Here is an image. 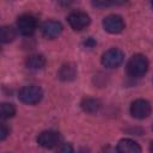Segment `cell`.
Wrapping results in <instances>:
<instances>
[{
    "instance_id": "18",
    "label": "cell",
    "mask_w": 153,
    "mask_h": 153,
    "mask_svg": "<svg viewBox=\"0 0 153 153\" xmlns=\"http://www.w3.org/2000/svg\"><path fill=\"white\" fill-rule=\"evenodd\" d=\"M96 44H97V42H96V39H94L93 37H87V38L84 41V45H85L86 48H93Z\"/></svg>"
},
{
    "instance_id": "20",
    "label": "cell",
    "mask_w": 153,
    "mask_h": 153,
    "mask_svg": "<svg viewBox=\"0 0 153 153\" xmlns=\"http://www.w3.org/2000/svg\"><path fill=\"white\" fill-rule=\"evenodd\" d=\"M151 6H152V8H153V1H152V2H151Z\"/></svg>"
},
{
    "instance_id": "12",
    "label": "cell",
    "mask_w": 153,
    "mask_h": 153,
    "mask_svg": "<svg viewBox=\"0 0 153 153\" xmlns=\"http://www.w3.org/2000/svg\"><path fill=\"white\" fill-rule=\"evenodd\" d=\"M75 76H76V67L73 63H66L59 71V78L62 81L74 80Z\"/></svg>"
},
{
    "instance_id": "2",
    "label": "cell",
    "mask_w": 153,
    "mask_h": 153,
    "mask_svg": "<svg viewBox=\"0 0 153 153\" xmlns=\"http://www.w3.org/2000/svg\"><path fill=\"white\" fill-rule=\"evenodd\" d=\"M43 97V91L36 85L24 86L18 92V98L22 103L25 104H37Z\"/></svg>"
},
{
    "instance_id": "16",
    "label": "cell",
    "mask_w": 153,
    "mask_h": 153,
    "mask_svg": "<svg viewBox=\"0 0 153 153\" xmlns=\"http://www.w3.org/2000/svg\"><path fill=\"white\" fill-rule=\"evenodd\" d=\"M56 153H74V151L71 143H61L57 147Z\"/></svg>"
},
{
    "instance_id": "21",
    "label": "cell",
    "mask_w": 153,
    "mask_h": 153,
    "mask_svg": "<svg viewBox=\"0 0 153 153\" xmlns=\"http://www.w3.org/2000/svg\"><path fill=\"white\" fill-rule=\"evenodd\" d=\"M152 128H153V126H152Z\"/></svg>"
},
{
    "instance_id": "9",
    "label": "cell",
    "mask_w": 153,
    "mask_h": 153,
    "mask_svg": "<svg viewBox=\"0 0 153 153\" xmlns=\"http://www.w3.org/2000/svg\"><path fill=\"white\" fill-rule=\"evenodd\" d=\"M62 25L57 20H47L43 23L41 30L44 37L47 38H56L62 32Z\"/></svg>"
},
{
    "instance_id": "8",
    "label": "cell",
    "mask_w": 153,
    "mask_h": 153,
    "mask_svg": "<svg viewBox=\"0 0 153 153\" xmlns=\"http://www.w3.org/2000/svg\"><path fill=\"white\" fill-rule=\"evenodd\" d=\"M103 27L109 33H120L124 29V22L118 14H109L103 19Z\"/></svg>"
},
{
    "instance_id": "1",
    "label": "cell",
    "mask_w": 153,
    "mask_h": 153,
    "mask_svg": "<svg viewBox=\"0 0 153 153\" xmlns=\"http://www.w3.org/2000/svg\"><path fill=\"white\" fill-rule=\"evenodd\" d=\"M147 69H148V61H147V57L142 54L133 55L127 63V72L133 78L143 76Z\"/></svg>"
},
{
    "instance_id": "5",
    "label": "cell",
    "mask_w": 153,
    "mask_h": 153,
    "mask_svg": "<svg viewBox=\"0 0 153 153\" xmlns=\"http://www.w3.org/2000/svg\"><path fill=\"white\" fill-rule=\"evenodd\" d=\"M67 20H68V24L71 25V27L75 31L84 30L86 26H88V24L91 22L90 16L86 12H82V11L71 12L67 17Z\"/></svg>"
},
{
    "instance_id": "15",
    "label": "cell",
    "mask_w": 153,
    "mask_h": 153,
    "mask_svg": "<svg viewBox=\"0 0 153 153\" xmlns=\"http://www.w3.org/2000/svg\"><path fill=\"white\" fill-rule=\"evenodd\" d=\"M16 114V109L12 104L10 103H2L1 106H0V115H1V118L2 120H7V118H11L13 117Z\"/></svg>"
},
{
    "instance_id": "3",
    "label": "cell",
    "mask_w": 153,
    "mask_h": 153,
    "mask_svg": "<svg viewBox=\"0 0 153 153\" xmlns=\"http://www.w3.org/2000/svg\"><path fill=\"white\" fill-rule=\"evenodd\" d=\"M124 61V54L117 48L106 50L102 55V65L106 68H117Z\"/></svg>"
},
{
    "instance_id": "17",
    "label": "cell",
    "mask_w": 153,
    "mask_h": 153,
    "mask_svg": "<svg viewBox=\"0 0 153 153\" xmlns=\"http://www.w3.org/2000/svg\"><path fill=\"white\" fill-rule=\"evenodd\" d=\"M8 134H10V129L7 128V126L5 123H1V126H0V140H5Z\"/></svg>"
},
{
    "instance_id": "14",
    "label": "cell",
    "mask_w": 153,
    "mask_h": 153,
    "mask_svg": "<svg viewBox=\"0 0 153 153\" xmlns=\"http://www.w3.org/2000/svg\"><path fill=\"white\" fill-rule=\"evenodd\" d=\"M0 38L2 43H10L16 38V30L12 26H2L0 30Z\"/></svg>"
},
{
    "instance_id": "7",
    "label": "cell",
    "mask_w": 153,
    "mask_h": 153,
    "mask_svg": "<svg viewBox=\"0 0 153 153\" xmlns=\"http://www.w3.org/2000/svg\"><path fill=\"white\" fill-rule=\"evenodd\" d=\"M152 112V106L146 99H136L130 105V115L134 118L143 120L148 117Z\"/></svg>"
},
{
    "instance_id": "10",
    "label": "cell",
    "mask_w": 153,
    "mask_h": 153,
    "mask_svg": "<svg viewBox=\"0 0 153 153\" xmlns=\"http://www.w3.org/2000/svg\"><path fill=\"white\" fill-rule=\"evenodd\" d=\"M117 153H141V147L131 139H122L116 146Z\"/></svg>"
},
{
    "instance_id": "6",
    "label": "cell",
    "mask_w": 153,
    "mask_h": 153,
    "mask_svg": "<svg viewBox=\"0 0 153 153\" xmlns=\"http://www.w3.org/2000/svg\"><path fill=\"white\" fill-rule=\"evenodd\" d=\"M37 142L43 148H54L56 146H60L61 135L55 130H44L41 134H38Z\"/></svg>"
},
{
    "instance_id": "11",
    "label": "cell",
    "mask_w": 153,
    "mask_h": 153,
    "mask_svg": "<svg viewBox=\"0 0 153 153\" xmlns=\"http://www.w3.org/2000/svg\"><path fill=\"white\" fill-rule=\"evenodd\" d=\"M45 65V59L43 55L41 54H33V55H30L26 57V61H25V66L29 68V69H32V71H38V69H42Z\"/></svg>"
},
{
    "instance_id": "4",
    "label": "cell",
    "mask_w": 153,
    "mask_h": 153,
    "mask_svg": "<svg viewBox=\"0 0 153 153\" xmlns=\"http://www.w3.org/2000/svg\"><path fill=\"white\" fill-rule=\"evenodd\" d=\"M17 29L23 36H31L37 29V19L29 13L22 14L17 19Z\"/></svg>"
},
{
    "instance_id": "19",
    "label": "cell",
    "mask_w": 153,
    "mask_h": 153,
    "mask_svg": "<svg viewBox=\"0 0 153 153\" xmlns=\"http://www.w3.org/2000/svg\"><path fill=\"white\" fill-rule=\"evenodd\" d=\"M149 151H151V153H153V141H152L151 145H149Z\"/></svg>"
},
{
    "instance_id": "13",
    "label": "cell",
    "mask_w": 153,
    "mask_h": 153,
    "mask_svg": "<svg viewBox=\"0 0 153 153\" xmlns=\"http://www.w3.org/2000/svg\"><path fill=\"white\" fill-rule=\"evenodd\" d=\"M81 108L85 112H88V114H96L99 111V109L102 108V103L99 99H96V98H91V97H87V98H84L82 102H81Z\"/></svg>"
}]
</instances>
